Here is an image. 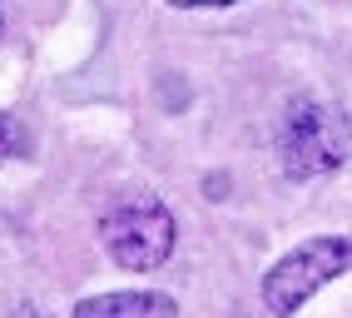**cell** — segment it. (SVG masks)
<instances>
[{
  "label": "cell",
  "instance_id": "cell-6",
  "mask_svg": "<svg viewBox=\"0 0 352 318\" xmlns=\"http://www.w3.org/2000/svg\"><path fill=\"white\" fill-rule=\"evenodd\" d=\"M174 10H228V6H239V0H169Z\"/></svg>",
  "mask_w": 352,
  "mask_h": 318
},
{
  "label": "cell",
  "instance_id": "cell-3",
  "mask_svg": "<svg viewBox=\"0 0 352 318\" xmlns=\"http://www.w3.org/2000/svg\"><path fill=\"white\" fill-rule=\"evenodd\" d=\"M347 268H352V239H308V244H298L288 259H278L268 268L263 304H268V313L288 318V313H298L308 304L318 288H327L338 274H347Z\"/></svg>",
  "mask_w": 352,
  "mask_h": 318
},
{
  "label": "cell",
  "instance_id": "cell-2",
  "mask_svg": "<svg viewBox=\"0 0 352 318\" xmlns=\"http://www.w3.org/2000/svg\"><path fill=\"white\" fill-rule=\"evenodd\" d=\"M100 244L120 268L149 274L174 254V214L159 199H124L100 219Z\"/></svg>",
  "mask_w": 352,
  "mask_h": 318
},
{
  "label": "cell",
  "instance_id": "cell-4",
  "mask_svg": "<svg viewBox=\"0 0 352 318\" xmlns=\"http://www.w3.org/2000/svg\"><path fill=\"white\" fill-rule=\"evenodd\" d=\"M75 318H179L169 293H100L75 308Z\"/></svg>",
  "mask_w": 352,
  "mask_h": 318
},
{
  "label": "cell",
  "instance_id": "cell-1",
  "mask_svg": "<svg viewBox=\"0 0 352 318\" xmlns=\"http://www.w3.org/2000/svg\"><path fill=\"white\" fill-rule=\"evenodd\" d=\"M352 149V125L338 105L322 100H298L283 120V134H278V154H283V169L293 179H318L342 169V159Z\"/></svg>",
  "mask_w": 352,
  "mask_h": 318
},
{
  "label": "cell",
  "instance_id": "cell-5",
  "mask_svg": "<svg viewBox=\"0 0 352 318\" xmlns=\"http://www.w3.org/2000/svg\"><path fill=\"white\" fill-rule=\"evenodd\" d=\"M30 149V140H25V129H20V120H10L6 109H0V159H20Z\"/></svg>",
  "mask_w": 352,
  "mask_h": 318
},
{
  "label": "cell",
  "instance_id": "cell-7",
  "mask_svg": "<svg viewBox=\"0 0 352 318\" xmlns=\"http://www.w3.org/2000/svg\"><path fill=\"white\" fill-rule=\"evenodd\" d=\"M15 318H35V313H15Z\"/></svg>",
  "mask_w": 352,
  "mask_h": 318
}]
</instances>
